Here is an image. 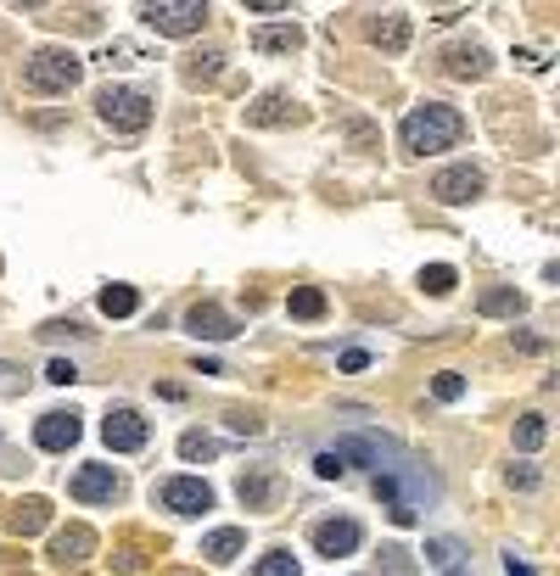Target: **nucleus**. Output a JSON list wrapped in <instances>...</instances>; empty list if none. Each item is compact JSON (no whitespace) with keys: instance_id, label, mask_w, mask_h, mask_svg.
Listing matches in <instances>:
<instances>
[{"instance_id":"cd10ccee","label":"nucleus","mask_w":560,"mask_h":576,"mask_svg":"<svg viewBox=\"0 0 560 576\" xmlns=\"http://www.w3.org/2000/svg\"><path fill=\"white\" fill-rule=\"evenodd\" d=\"M376 560H381V576H414V554H409V548H398V543H387Z\"/></svg>"},{"instance_id":"1a4fd4ad","label":"nucleus","mask_w":560,"mask_h":576,"mask_svg":"<svg viewBox=\"0 0 560 576\" xmlns=\"http://www.w3.org/2000/svg\"><path fill=\"white\" fill-rule=\"evenodd\" d=\"M68 493L79 504H113L118 498V476H113V464H79L73 481H68Z\"/></svg>"},{"instance_id":"a878e982","label":"nucleus","mask_w":560,"mask_h":576,"mask_svg":"<svg viewBox=\"0 0 560 576\" xmlns=\"http://www.w3.org/2000/svg\"><path fill=\"white\" fill-rule=\"evenodd\" d=\"M180 459H219V437L185 431V437H180Z\"/></svg>"},{"instance_id":"473e14b6","label":"nucleus","mask_w":560,"mask_h":576,"mask_svg":"<svg viewBox=\"0 0 560 576\" xmlns=\"http://www.w3.org/2000/svg\"><path fill=\"white\" fill-rule=\"evenodd\" d=\"M230 425H236L241 437H258V431H263V420H258L253 409H230Z\"/></svg>"},{"instance_id":"58836bf2","label":"nucleus","mask_w":560,"mask_h":576,"mask_svg":"<svg viewBox=\"0 0 560 576\" xmlns=\"http://www.w3.org/2000/svg\"><path fill=\"white\" fill-rule=\"evenodd\" d=\"M505 576H532V565H527V560H515V554H505Z\"/></svg>"},{"instance_id":"f8f14e48","label":"nucleus","mask_w":560,"mask_h":576,"mask_svg":"<svg viewBox=\"0 0 560 576\" xmlns=\"http://www.w3.org/2000/svg\"><path fill=\"white\" fill-rule=\"evenodd\" d=\"M96 554V531L90 526H62L51 538V565H85Z\"/></svg>"},{"instance_id":"2eb2a0df","label":"nucleus","mask_w":560,"mask_h":576,"mask_svg":"<svg viewBox=\"0 0 560 576\" xmlns=\"http://www.w3.org/2000/svg\"><path fill=\"white\" fill-rule=\"evenodd\" d=\"M241 548H247V531H241V526H219V531H207V538H202V554H207L213 565H230Z\"/></svg>"},{"instance_id":"412c9836","label":"nucleus","mask_w":560,"mask_h":576,"mask_svg":"<svg viewBox=\"0 0 560 576\" xmlns=\"http://www.w3.org/2000/svg\"><path fill=\"white\" fill-rule=\"evenodd\" d=\"M544 442H549V420L544 414H522L515 420V447H522V454H538Z\"/></svg>"},{"instance_id":"20e7f679","label":"nucleus","mask_w":560,"mask_h":576,"mask_svg":"<svg viewBox=\"0 0 560 576\" xmlns=\"http://www.w3.org/2000/svg\"><path fill=\"white\" fill-rule=\"evenodd\" d=\"M140 17H146L157 34L185 39V34H196L207 23V6H202V0H157V6H140Z\"/></svg>"},{"instance_id":"dca6fc26","label":"nucleus","mask_w":560,"mask_h":576,"mask_svg":"<svg viewBox=\"0 0 560 576\" xmlns=\"http://www.w3.org/2000/svg\"><path fill=\"white\" fill-rule=\"evenodd\" d=\"M370 39H376L381 51H404V46H409V17H404V12L376 17V23H370Z\"/></svg>"},{"instance_id":"7c9ffc66","label":"nucleus","mask_w":560,"mask_h":576,"mask_svg":"<svg viewBox=\"0 0 560 576\" xmlns=\"http://www.w3.org/2000/svg\"><path fill=\"white\" fill-rule=\"evenodd\" d=\"M253 576H297V560H292V554H263V560H258V571Z\"/></svg>"},{"instance_id":"39448f33","label":"nucleus","mask_w":560,"mask_h":576,"mask_svg":"<svg viewBox=\"0 0 560 576\" xmlns=\"http://www.w3.org/2000/svg\"><path fill=\"white\" fill-rule=\"evenodd\" d=\"M330 454L342 459V471H347V464H370V471H387V464L398 459V447H392L387 437H376V431H347V437L330 442Z\"/></svg>"},{"instance_id":"f3484780","label":"nucleus","mask_w":560,"mask_h":576,"mask_svg":"<svg viewBox=\"0 0 560 576\" xmlns=\"http://www.w3.org/2000/svg\"><path fill=\"white\" fill-rule=\"evenodd\" d=\"M292 118V96L286 90H269L258 96V106H247V123H286Z\"/></svg>"},{"instance_id":"0eeeda50","label":"nucleus","mask_w":560,"mask_h":576,"mask_svg":"<svg viewBox=\"0 0 560 576\" xmlns=\"http://www.w3.org/2000/svg\"><path fill=\"white\" fill-rule=\"evenodd\" d=\"M431 196H438L443 207H465V202H476V196H482V174H476L471 163H460V168H443V174L431 179Z\"/></svg>"},{"instance_id":"f03ea898","label":"nucleus","mask_w":560,"mask_h":576,"mask_svg":"<svg viewBox=\"0 0 560 576\" xmlns=\"http://www.w3.org/2000/svg\"><path fill=\"white\" fill-rule=\"evenodd\" d=\"M79 79H85L79 56H73V51H56V46L34 51V56L23 62V84H29V90H39V96H68Z\"/></svg>"},{"instance_id":"393cba45","label":"nucleus","mask_w":560,"mask_h":576,"mask_svg":"<svg viewBox=\"0 0 560 576\" xmlns=\"http://www.w3.org/2000/svg\"><path fill=\"white\" fill-rule=\"evenodd\" d=\"M476 308H482V313H522L527 296L510 291V286H499V291H482V303H476Z\"/></svg>"},{"instance_id":"bb28decb","label":"nucleus","mask_w":560,"mask_h":576,"mask_svg":"<svg viewBox=\"0 0 560 576\" xmlns=\"http://www.w3.org/2000/svg\"><path fill=\"white\" fill-rule=\"evenodd\" d=\"M421 286H426L431 296H448L454 286H460V274H454L448 263H426V269H421Z\"/></svg>"},{"instance_id":"e433bc0d","label":"nucleus","mask_w":560,"mask_h":576,"mask_svg":"<svg viewBox=\"0 0 560 576\" xmlns=\"http://www.w3.org/2000/svg\"><path fill=\"white\" fill-rule=\"evenodd\" d=\"M73 375H79V370L68 364V358H51V364H46V380H56V387H68Z\"/></svg>"},{"instance_id":"5701e85b","label":"nucleus","mask_w":560,"mask_h":576,"mask_svg":"<svg viewBox=\"0 0 560 576\" xmlns=\"http://www.w3.org/2000/svg\"><path fill=\"white\" fill-rule=\"evenodd\" d=\"M253 46H258V51H297V46H303V29H297V23H292V29H258Z\"/></svg>"},{"instance_id":"c756f323","label":"nucleus","mask_w":560,"mask_h":576,"mask_svg":"<svg viewBox=\"0 0 560 576\" xmlns=\"http://www.w3.org/2000/svg\"><path fill=\"white\" fill-rule=\"evenodd\" d=\"M219 51H207V56H191V68H185V79H191V84H213L219 79Z\"/></svg>"},{"instance_id":"7ed1b4c3","label":"nucleus","mask_w":560,"mask_h":576,"mask_svg":"<svg viewBox=\"0 0 560 576\" xmlns=\"http://www.w3.org/2000/svg\"><path fill=\"white\" fill-rule=\"evenodd\" d=\"M96 113H101V123H107V129H118V135H140V129L152 123V96L107 84V90L96 96Z\"/></svg>"},{"instance_id":"a19ab883","label":"nucleus","mask_w":560,"mask_h":576,"mask_svg":"<svg viewBox=\"0 0 560 576\" xmlns=\"http://www.w3.org/2000/svg\"><path fill=\"white\" fill-rule=\"evenodd\" d=\"M180 576H191V571H180Z\"/></svg>"},{"instance_id":"aec40b11","label":"nucleus","mask_w":560,"mask_h":576,"mask_svg":"<svg viewBox=\"0 0 560 576\" xmlns=\"http://www.w3.org/2000/svg\"><path fill=\"white\" fill-rule=\"evenodd\" d=\"M286 313L292 319H325V291L320 286H297L292 296H286Z\"/></svg>"},{"instance_id":"72a5a7b5","label":"nucleus","mask_w":560,"mask_h":576,"mask_svg":"<svg viewBox=\"0 0 560 576\" xmlns=\"http://www.w3.org/2000/svg\"><path fill=\"white\" fill-rule=\"evenodd\" d=\"M314 476H325V481H330V476H342V459L330 454V447H320V454H314Z\"/></svg>"},{"instance_id":"6e6552de","label":"nucleus","mask_w":560,"mask_h":576,"mask_svg":"<svg viewBox=\"0 0 560 576\" xmlns=\"http://www.w3.org/2000/svg\"><path fill=\"white\" fill-rule=\"evenodd\" d=\"M146 420H140L135 409H113L107 420H101V442L113 447V454H135V447H146Z\"/></svg>"},{"instance_id":"c9c22d12","label":"nucleus","mask_w":560,"mask_h":576,"mask_svg":"<svg viewBox=\"0 0 560 576\" xmlns=\"http://www.w3.org/2000/svg\"><path fill=\"white\" fill-rule=\"evenodd\" d=\"M130 62H140L135 46H123V39H118V46H107V68H130Z\"/></svg>"},{"instance_id":"9b49d317","label":"nucleus","mask_w":560,"mask_h":576,"mask_svg":"<svg viewBox=\"0 0 560 576\" xmlns=\"http://www.w3.org/2000/svg\"><path fill=\"white\" fill-rule=\"evenodd\" d=\"M364 543V526L359 521H320L314 526V548L325 554V560H342V554H354Z\"/></svg>"},{"instance_id":"423d86ee","label":"nucleus","mask_w":560,"mask_h":576,"mask_svg":"<svg viewBox=\"0 0 560 576\" xmlns=\"http://www.w3.org/2000/svg\"><path fill=\"white\" fill-rule=\"evenodd\" d=\"M157 504L169 515H202V509H213V487L196 481V476H174V481L157 487Z\"/></svg>"},{"instance_id":"9d476101","label":"nucleus","mask_w":560,"mask_h":576,"mask_svg":"<svg viewBox=\"0 0 560 576\" xmlns=\"http://www.w3.org/2000/svg\"><path fill=\"white\" fill-rule=\"evenodd\" d=\"M79 414L73 409H51V414H39V425H34V442L46 447V454H68V447L79 442Z\"/></svg>"},{"instance_id":"a211bd4d","label":"nucleus","mask_w":560,"mask_h":576,"mask_svg":"<svg viewBox=\"0 0 560 576\" xmlns=\"http://www.w3.org/2000/svg\"><path fill=\"white\" fill-rule=\"evenodd\" d=\"M46 521H51V504L46 498H23V504L12 509V531H17V538H34Z\"/></svg>"},{"instance_id":"f257e3e1","label":"nucleus","mask_w":560,"mask_h":576,"mask_svg":"<svg viewBox=\"0 0 560 576\" xmlns=\"http://www.w3.org/2000/svg\"><path fill=\"white\" fill-rule=\"evenodd\" d=\"M460 135H465V118L454 113V106H443V101H426V106H414V113L398 123V140H404V152H409V157L443 152V146H454Z\"/></svg>"},{"instance_id":"4c0bfd02","label":"nucleus","mask_w":560,"mask_h":576,"mask_svg":"<svg viewBox=\"0 0 560 576\" xmlns=\"http://www.w3.org/2000/svg\"><path fill=\"white\" fill-rule=\"evenodd\" d=\"M247 12H253V17H280V12H286V0H253Z\"/></svg>"},{"instance_id":"b1692460","label":"nucleus","mask_w":560,"mask_h":576,"mask_svg":"<svg viewBox=\"0 0 560 576\" xmlns=\"http://www.w3.org/2000/svg\"><path fill=\"white\" fill-rule=\"evenodd\" d=\"M426 560L438 565V571H454V565H465V548L454 543V538H426Z\"/></svg>"},{"instance_id":"ea45409f","label":"nucleus","mask_w":560,"mask_h":576,"mask_svg":"<svg viewBox=\"0 0 560 576\" xmlns=\"http://www.w3.org/2000/svg\"><path fill=\"white\" fill-rule=\"evenodd\" d=\"M443 576H471V571H465V565H454V571H443Z\"/></svg>"},{"instance_id":"4468645a","label":"nucleus","mask_w":560,"mask_h":576,"mask_svg":"<svg viewBox=\"0 0 560 576\" xmlns=\"http://www.w3.org/2000/svg\"><path fill=\"white\" fill-rule=\"evenodd\" d=\"M236 498H241L247 509H275V498H280V481L269 476V471H247V476L236 481Z\"/></svg>"},{"instance_id":"f704fd0d","label":"nucleus","mask_w":560,"mask_h":576,"mask_svg":"<svg viewBox=\"0 0 560 576\" xmlns=\"http://www.w3.org/2000/svg\"><path fill=\"white\" fill-rule=\"evenodd\" d=\"M538 481H544V476H538L532 464H510V487H522V493H532Z\"/></svg>"},{"instance_id":"c85d7f7f","label":"nucleus","mask_w":560,"mask_h":576,"mask_svg":"<svg viewBox=\"0 0 560 576\" xmlns=\"http://www.w3.org/2000/svg\"><path fill=\"white\" fill-rule=\"evenodd\" d=\"M431 392H438V403H460L465 397V375L460 370H443L438 380H431Z\"/></svg>"},{"instance_id":"2f4dec72","label":"nucleus","mask_w":560,"mask_h":576,"mask_svg":"<svg viewBox=\"0 0 560 576\" xmlns=\"http://www.w3.org/2000/svg\"><path fill=\"white\" fill-rule=\"evenodd\" d=\"M337 370H342V375H359V370H370V353H364V347H347V353L337 358Z\"/></svg>"},{"instance_id":"ddd939ff","label":"nucleus","mask_w":560,"mask_h":576,"mask_svg":"<svg viewBox=\"0 0 560 576\" xmlns=\"http://www.w3.org/2000/svg\"><path fill=\"white\" fill-rule=\"evenodd\" d=\"M185 325H191V330H196L202 341H230V336L241 330V325H236V319L224 313L219 303H196L191 313H185Z\"/></svg>"},{"instance_id":"6ab92c4d","label":"nucleus","mask_w":560,"mask_h":576,"mask_svg":"<svg viewBox=\"0 0 560 576\" xmlns=\"http://www.w3.org/2000/svg\"><path fill=\"white\" fill-rule=\"evenodd\" d=\"M448 73L454 79H482L488 73V51L482 46H454L448 51Z\"/></svg>"},{"instance_id":"4be33fe9","label":"nucleus","mask_w":560,"mask_h":576,"mask_svg":"<svg viewBox=\"0 0 560 576\" xmlns=\"http://www.w3.org/2000/svg\"><path fill=\"white\" fill-rule=\"evenodd\" d=\"M96 303H101V313H107V319H130L140 308V296H135V286H107Z\"/></svg>"}]
</instances>
